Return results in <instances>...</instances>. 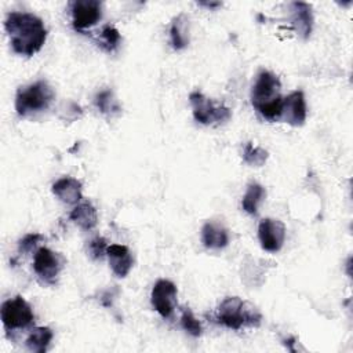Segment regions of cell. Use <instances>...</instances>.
I'll return each mask as SVG.
<instances>
[{
  "label": "cell",
  "instance_id": "6da1fadb",
  "mask_svg": "<svg viewBox=\"0 0 353 353\" xmlns=\"http://www.w3.org/2000/svg\"><path fill=\"white\" fill-rule=\"evenodd\" d=\"M4 28L14 52L19 55H34L41 50L47 39L43 19L30 12H10L4 21Z\"/></svg>",
  "mask_w": 353,
  "mask_h": 353
},
{
  "label": "cell",
  "instance_id": "4fadbf2b",
  "mask_svg": "<svg viewBox=\"0 0 353 353\" xmlns=\"http://www.w3.org/2000/svg\"><path fill=\"white\" fill-rule=\"evenodd\" d=\"M106 255L114 276L124 279L130 273L134 263L130 250L121 244H110L108 245Z\"/></svg>",
  "mask_w": 353,
  "mask_h": 353
},
{
  "label": "cell",
  "instance_id": "d6986e66",
  "mask_svg": "<svg viewBox=\"0 0 353 353\" xmlns=\"http://www.w3.org/2000/svg\"><path fill=\"white\" fill-rule=\"evenodd\" d=\"M265 194H266V192L262 185L250 183L247 186L245 194L243 196V201H241L243 210L250 215H255L258 212V205L263 200Z\"/></svg>",
  "mask_w": 353,
  "mask_h": 353
},
{
  "label": "cell",
  "instance_id": "44dd1931",
  "mask_svg": "<svg viewBox=\"0 0 353 353\" xmlns=\"http://www.w3.org/2000/svg\"><path fill=\"white\" fill-rule=\"evenodd\" d=\"M269 154L265 149H262L261 146H254L252 142H247L243 150V160L244 163H247L251 167H262L266 160H268Z\"/></svg>",
  "mask_w": 353,
  "mask_h": 353
},
{
  "label": "cell",
  "instance_id": "9a60e30c",
  "mask_svg": "<svg viewBox=\"0 0 353 353\" xmlns=\"http://www.w3.org/2000/svg\"><path fill=\"white\" fill-rule=\"evenodd\" d=\"M201 243L211 250H221L229 244L228 230L215 222H207L201 228Z\"/></svg>",
  "mask_w": 353,
  "mask_h": 353
},
{
  "label": "cell",
  "instance_id": "8fae6325",
  "mask_svg": "<svg viewBox=\"0 0 353 353\" xmlns=\"http://www.w3.org/2000/svg\"><path fill=\"white\" fill-rule=\"evenodd\" d=\"M306 101L305 95L301 90H296L283 98V108H281V117L285 123L299 127L306 120Z\"/></svg>",
  "mask_w": 353,
  "mask_h": 353
},
{
  "label": "cell",
  "instance_id": "2e32d148",
  "mask_svg": "<svg viewBox=\"0 0 353 353\" xmlns=\"http://www.w3.org/2000/svg\"><path fill=\"white\" fill-rule=\"evenodd\" d=\"M69 219L80 226L83 230H91L98 223V214L95 207L90 201H83L70 211Z\"/></svg>",
  "mask_w": 353,
  "mask_h": 353
},
{
  "label": "cell",
  "instance_id": "7402d4cb",
  "mask_svg": "<svg viewBox=\"0 0 353 353\" xmlns=\"http://www.w3.org/2000/svg\"><path fill=\"white\" fill-rule=\"evenodd\" d=\"M95 106L98 108V110L103 114H112L120 110V106L117 105L113 92L110 90H102L95 95L94 99Z\"/></svg>",
  "mask_w": 353,
  "mask_h": 353
},
{
  "label": "cell",
  "instance_id": "30bf717a",
  "mask_svg": "<svg viewBox=\"0 0 353 353\" xmlns=\"http://www.w3.org/2000/svg\"><path fill=\"white\" fill-rule=\"evenodd\" d=\"M258 239L261 247L268 252H277L281 250L285 240V226L281 221L266 218L258 226Z\"/></svg>",
  "mask_w": 353,
  "mask_h": 353
},
{
  "label": "cell",
  "instance_id": "ba28073f",
  "mask_svg": "<svg viewBox=\"0 0 353 353\" xmlns=\"http://www.w3.org/2000/svg\"><path fill=\"white\" fill-rule=\"evenodd\" d=\"M61 256L47 247H40L33 258V270L46 284H55L62 269Z\"/></svg>",
  "mask_w": 353,
  "mask_h": 353
},
{
  "label": "cell",
  "instance_id": "cb8c5ba5",
  "mask_svg": "<svg viewBox=\"0 0 353 353\" xmlns=\"http://www.w3.org/2000/svg\"><path fill=\"white\" fill-rule=\"evenodd\" d=\"M43 240V236L40 233H28L18 241V251L21 254L30 252L40 241Z\"/></svg>",
  "mask_w": 353,
  "mask_h": 353
},
{
  "label": "cell",
  "instance_id": "5bb4252c",
  "mask_svg": "<svg viewBox=\"0 0 353 353\" xmlns=\"http://www.w3.org/2000/svg\"><path fill=\"white\" fill-rule=\"evenodd\" d=\"M51 190L65 204H79L83 199L81 182L72 176H63L55 181Z\"/></svg>",
  "mask_w": 353,
  "mask_h": 353
},
{
  "label": "cell",
  "instance_id": "603a6c76",
  "mask_svg": "<svg viewBox=\"0 0 353 353\" xmlns=\"http://www.w3.org/2000/svg\"><path fill=\"white\" fill-rule=\"evenodd\" d=\"M181 325L182 328L190 334L192 336H199L203 331L200 321L194 317L193 312L189 307H183L182 309V314H181Z\"/></svg>",
  "mask_w": 353,
  "mask_h": 353
},
{
  "label": "cell",
  "instance_id": "52a82bcc",
  "mask_svg": "<svg viewBox=\"0 0 353 353\" xmlns=\"http://www.w3.org/2000/svg\"><path fill=\"white\" fill-rule=\"evenodd\" d=\"M72 23L77 32H84L102 18V4L98 0H74L70 3Z\"/></svg>",
  "mask_w": 353,
  "mask_h": 353
},
{
  "label": "cell",
  "instance_id": "d4e9b609",
  "mask_svg": "<svg viewBox=\"0 0 353 353\" xmlns=\"http://www.w3.org/2000/svg\"><path fill=\"white\" fill-rule=\"evenodd\" d=\"M106 250H108V244H106V240L101 236H97L95 239H92L88 244V251H90V255L94 258V259H102L103 255H106Z\"/></svg>",
  "mask_w": 353,
  "mask_h": 353
},
{
  "label": "cell",
  "instance_id": "484cf974",
  "mask_svg": "<svg viewBox=\"0 0 353 353\" xmlns=\"http://www.w3.org/2000/svg\"><path fill=\"white\" fill-rule=\"evenodd\" d=\"M200 6H204V7H207V8H216V7H221V4L222 3H219V1H200L199 3Z\"/></svg>",
  "mask_w": 353,
  "mask_h": 353
},
{
  "label": "cell",
  "instance_id": "7c38bea8",
  "mask_svg": "<svg viewBox=\"0 0 353 353\" xmlns=\"http://www.w3.org/2000/svg\"><path fill=\"white\" fill-rule=\"evenodd\" d=\"M290 21L292 28L302 39H307L313 29L312 6L303 1H294L290 4Z\"/></svg>",
  "mask_w": 353,
  "mask_h": 353
},
{
  "label": "cell",
  "instance_id": "277c9868",
  "mask_svg": "<svg viewBox=\"0 0 353 353\" xmlns=\"http://www.w3.org/2000/svg\"><path fill=\"white\" fill-rule=\"evenodd\" d=\"M55 98L51 85L39 80L25 87H19L15 95V110L19 116L25 117L50 108Z\"/></svg>",
  "mask_w": 353,
  "mask_h": 353
},
{
  "label": "cell",
  "instance_id": "8992f818",
  "mask_svg": "<svg viewBox=\"0 0 353 353\" xmlns=\"http://www.w3.org/2000/svg\"><path fill=\"white\" fill-rule=\"evenodd\" d=\"M189 102L193 109V117L200 124H221L232 117V112L228 106L214 102L199 91H194L189 95Z\"/></svg>",
  "mask_w": 353,
  "mask_h": 353
},
{
  "label": "cell",
  "instance_id": "e0dca14e",
  "mask_svg": "<svg viewBox=\"0 0 353 353\" xmlns=\"http://www.w3.org/2000/svg\"><path fill=\"white\" fill-rule=\"evenodd\" d=\"M185 14L176 15L170 26V43L174 50H182L189 44V23Z\"/></svg>",
  "mask_w": 353,
  "mask_h": 353
},
{
  "label": "cell",
  "instance_id": "5b68a950",
  "mask_svg": "<svg viewBox=\"0 0 353 353\" xmlns=\"http://www.w3.org/2000/svg\"><path fill=\"white\" fill-rule=\"evenodd\" d=\"M0 317L7 332L25 330L30 327L34 321V313L32 310V306L21 295L7 299L1 303Z\"/></svg>",
  "mask_w": 353,
  "mask_h": 353
},
{
  "label": "cell",
  "instance_id": "9c48e42d",
  "mask_svg": "<svg viewBox=\"0 0 353 353\" xmlns=\"http://www.w3.org/2000/svg\"><path fill=\"white\" fill-rule=\"evenodd\" d=\"M176 285L170 280H157L152 288L150 301L154 310L164 319H170L176 303Z\"/></svg>",
  "mask_w": 353,
  "mask_h": 353
},
{
  "label": "cell",
  "instance_id": "ac0fdd59",
  "mask_svg": "<svg viewBox=\"0 0 353 353\" xmlns=\"http://www.w3.org/2000/svg\"><path fill=\"white\" fill-rule=\"evenodd\" d=\"M52 331L48 327H34L30 334L28 335L25 345L30 352L34 353H44L47 352L51 341H52Z\"/></svg>",
  "mask_w": 353,
  "mask_h": 353
},
{
  "label": "cell",
  "instance_id": "3957f363",
  "mask_svg": "<svg viewBox=\"0 0 353 353\" xmlns=\"http://www.w3.org/2000/svg\"><path fill=\"white\" fill-rule=\"evenodd\" d=\"M215 317L219 324L236 331L245 325L258 327L262 320L258 309L239 296L225 298L218 306Z\"/></svg>",
  "mask_w": 353,
  "mask_h": 353
},
{
  "label": "cell",
  "instance_id": "ffe728a7",
  "mask_svg": "<svg viewBox=\"0 0 353 353\" xmlns=\"http://www.w3.org/2000/svg\"><path fill=\"white\" fill-rule=\"evenodd\" d=\"M120 41H121V36L114 26L106 25L102 28L98 39V43H99L98 46H101L105 51L108 52L116 51L117 47L120 46Z\"/></svg>",
  "mask_w": 353,
  "mask_h": 353
},
{
  "label": "cell",
  "instance_id": "7a4b0ae2",
  "mask_svg": "<svg viewBox=\"0 0 353 353\" xmlns=\"http://www.w3.org/2000/svg\"><path fill=\"white\" fill-rule=\"evenodd\" d=\"M280 79L269 72L261 70L251 90V102L256 112L266 120L274 121L281 117L283 97L280 94Z\"/></svg>",
  "mask_w": 353,
  "mask_h": 353
}]
</instances>
